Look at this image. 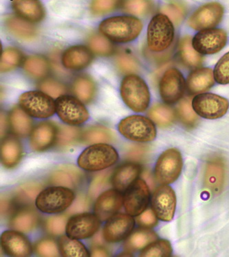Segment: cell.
<instances>
[{
	"label": "cell",
	"instance_id": "6da1fadb",
	"mask_svg": "<svg viewBox=\"0 0 229 257\" xmlns=\"http://www.w3.org/2000/svg\"><path fill=\"white\" fill-rule=\"evenodd\" d=\"M143 25L134 16H115L103 20L99 25L101 35L118 44H127L138 38Z\"/></svg>",
	"mask_w": 229,
	"mask_h": 257
},
{
	"label": "cell",
	"instance_id": "7a4b0ae2",
	"mask_svg": "<svg viewBox=\"0 0 229 257\" xmlns=\"http://www.w3.org/2000/svg\"><path fill=\"white\" fill-rule=\"evenodd\" d=\"M124 103L136 112H144L150 103V92L147 83L141 77L135 74L124 77L120 88Z\"/></svg>",
	"mask_w": 229,
	"mask_h": 257
},
{
	"label": "cell",
	"instance_id": "3957f363",
	"mask_svg": "<svg viewBox=\"0 0 229 257\" xmlns=\"http://www.w3.org/2000/svg\"><path fill=\"white\" fill-rule=\"evenodd\" d=\"M119 160V154L108 144H97L86 148L78 158V166L88 172L104 170Z\"/></svg>",
	"mask_w": 229,
	"mask_h": 257
},
{
	"label": "cell",
	"instance_id": "277c9868",
	"mask_svg": "<svg viewBox=\"0 0 229 257\" xmlns=\"http://www.w3.org/2000/svg\"><path fill=\"white\" fill-rule=\"evenodd\" d=\"M175 30L172 20L163 13L150 21L147 28V46L151 52H162L172 46Z\"/></svg>",
	"mask_w": 229,
	"mask_h": 257
},
{
	"label": "cell",
	"instance_id": "5b68a950",
	"mask_svg": "<svg viewBox=\"0 0 229 257\" xmlns=\"http://www.w3.org/2000/svg\"><path fill=\"white\" fill-rule=\"evenodd\" d=\"M74 198L72 189L60 186L50 187L41 191L35 205L44 213H60L70 207Z\"/></svg>",
	"mask_w": 229,
	"mask_h": 257
},
{
	"label": "cell",
	"instance_id": "8992f818",
	"mask_svg": "<svg viewBox=\"0 0 229 257\" xmlns=\"http://www.w3.org/2000/svg\"><path fill=\"white\" fill-rule=\"evenodd\" d=\"M118 130L122 135L134 142H152L157 137V127L149 118L142 115H131L122 119Z\"/></svg>",
	"mask_w": 229,
	"mask_h": 257
},
{
	"label": "cell",
	"instance_id": "52a82bcc",
	"mask_svg": "<svg viewBox=\"0 0 229 257\" xmlns=\"http://www.w3.org/2000/svg\"><path fill=\"white\" fill-rule=\"evenodd\" d=\"M19 104L32 117L46 119L56 112L55 101L41 91H31L22 93L19 97Z\"/></svg>",
	"mask_w": 229,
	"mask_h": 257
},
{
	"label": "cell",
	"instance_id": "ba28073f",
	"mask_svg": "<svg viewBox=\"0 0 229 257\" xmlns=\"http://www.w3.org/2000/svg\"><path fill=\"white\" fill-rule=\"evenodd\" d=\"M181 153L176 148L163 152L156 163L155 179L161 185H170L177 181L183 170Z\"/></svg>",
	"mask_w": 229,
	"mask_h": 257
},
{
	"label": "cell",
	"instance_id": "9c48e42d",
	"mask_svg": "<svg viewBox=\"0 0 229 257\" xmlns=\"http://www.w3.org/2000/svg\"><path fill=\"white\" fill-rule=\"evenodd\" d=\"M55 106L58 117L67 125H82L89 119V112L78 97L62 95L56 99Z\"/></svg>",
	"mask_w": 229,
	"mask_h": 257
},
{
	"label": "cell",
	"instance_id": "30bf717a",
	"mask_svg": "<svg viewBox=\"0 0 229 257\" xmlns=\"http://www.w3.org/2000/svg\"><path fill=\"white\" fill-rule=\"evenodd\" d=\"M193 110L200 117L207 119L222 117L228 111V99L211 93H199L192 99Z\"/></svg>",
	"mask_w": 229,
	"mask_h": 257
},
{
	"label": "cell",
	"instance_id": "8fae6325",
	"mask_svg": "<svg viewBox=\"0 0 229 257\" xmlns=\"http://www.w3.org/2000/svg\"><path fill=\"white\" fill-rule=\"evenodd\" d=\"M150 200V189L144 180L137 179L125 191L123 206L131 216H138L145 211Z\"/></svg>",
	"mask_w": 229,
	"mask_h": 257
},
{
	"label": "cell",
	"instance_id": "7c38bea8",
	"mask_svg": "<svg viewBox=\"0 0 229 257\" xmlns=\"http://www.w3.org/2000/svg\"><path fill=\"white\" fill-rule=\"evenodd\" d=\"M101 221L95 214H75L67 220L65 233L76 239H86L95 235L100 228Z\"/></svg>",
	"mask_w": 229,
	"mask_h": 257
},
{
	"label": "cell",
	"instance_id": "4fadbf2b",
	"mask_svg": "<svg viewBox=\"0 0 229 257\" xmlns=\"http://www.w3.org/2000/svg\"><path fill=\"white\" fill-rule=\"evenodd\" d=\"M186 82L183 74L178 69L165 71L159 84L160 94L166 104L178 102L185 94Z\"/></svg>",
	"mask_w": 229,
	"mask_h": 257
},
{
	"label": "cell",
	"instance_id": "5bb4252c",
	"mask_svg": "<svg viewBox=\"0 0 229 257\" xmlns=\"http://www.w3.org/2000/svg\"><path fill=\"white\" fill-rule=\"evenodd\" d=\"M228 37L222 29H207L200 31L193 37V48L201 55L215 54L226 46Z\"/></svg>",
	"mask_w": 229,
	"mask_h": 257
},
{
	"label": "cell",
	"instance_id": "9a60e30c",
	"mask_svg": "<svg viewBox=\"0 0 229 257\" xmlns=\"http://www.w3.org/2000/svg\"><path fill=\"white\" fill-rule=\"evenodd\" d=\"M224 13V7L218 3L205 4L191 15L189 26L195 31L211 29L220 23Z\"/></svg>",
	"mask_w": 229,
	"mask_h": 257
},
{
	"label": "cell",
	"instance_id": "2e32d148",
	"mask_svg": "<svg viewBox=\"0 0 229 257\" xmlns=\"http://www.w3.org/2000/svg\"><path fill=\"white\" fill-rule=\"evenodd\" d=\"M226 180V165L218 156L212 157L205 165L204 187L211 195H219L224 189Z\"/></svg>",
	"mask_w": 229,
	"mask_h": 257
},
{
	"label": "cell",
	"instance_id": "e0dca14e",
	"mask_svg": "<svg viewBox=\"0 0 229 257\" xmlns=\"http://www.w3.org/2000/svg\"><path fill=\"white\" fill-rule=\"evenodd\" d=\"M151 206L158 219L164 222L172 221L176 207V196L172 187L161 185L156 189L151 198Z\"/></svg>",
	"mask_w": 229,
	"mask_h": 257
},
{
	"label": "cell",
	"instance_id": "ac0fdd59",
	"mask_svg": "<svg viewBox=\"0 0 229 257\" xmlns=\"http://www.w3.org/2000/svg\"><path fill=\"white\" fill-rule=\"evenodd\" d=\"M134 225L131 215L116 213L107 220L102 231L103 237L108 243H118L129 237Z\"/></svg>",
	"mask_w": 229,
	"mask_h": 257
},
{
	"label": "cell",
	"instance_id": "d6986e66",
	"mask_svg": "<svg viewBox=\"0 0 229 257\" xmlns=\"http://www.w3.org/2000/svg\"><path fill=\"white\" fill-rule=\"evenodd\" d=\"M58 126L50 121H42L33 127L30 135V148L32 151L41 153L54 146L57 139Z\"/></svg>",
	"mask_w": 229,
	"mask_h": 257
},
{
	"label": "cell",
	"instance_id": "ffe728a7",
	"mask_svg": "<svg viewBox=\"0 0 229 257\" xmlns=\"http://www.w3.org/2000/svg\"><path fill=\"white\" fill-rule=\"evenodd\" d=\"M123 205V196L117 189L103 191L97 197L95 204V213L101 222L108 220L117 213Z\"/></svg>",
	"mask_w": 229,
	"mask_h": 257
},
{
	"label": "cell",
	"instance_id": "44dd1931",
	"mask_svg": "<svg viewBox=\"0 0 229 257\" xmlns=\"http://www.w3.org/2000/svg\"><path fill=\"white\" fill-rule=\"evenodd\" d=\"M1 245L4 251L11 256H29L33 252V247L28 238L16 230H6L2 234Z\"/></svg>",
	"mask_w": 229,
	"mask_h": 257
},
{
	"label": "cell",
	"instance_id": "7402d4cb",
	"mask_svg": "<svg viewBox=\"0 0 229 257\" xmlns=\"http://www.w3.org/2000/svg\"><path fill=\"white\" fill-rule=\"evenodd\" d=\"M84 174L74 165H60L52 171L49 183L53 186L66 187L70 189L78 188L82 183Z\"/></svg>",
	"mask_w": 229,
	"mask_h": 257
},
{
	"label": "cell",
	"instance_id": "603a6c76",
	"mask_svg": "<svg viewBox=\"0 0 229 257\" xmlns=\"http://www.w3.org/2000/svg\"><path fill=\"white\" fill-rule=\"evenodd\" d=\"M93 59V52L90 49L84 46H74L63 52L61 63L65 69L80 71L89 66Z\"/></svg>",
	"mask_w": 229,
	"mask_h": 257
},
{
	"label": "cell",
	"instance_id": "cb8c5ba5",
	"mask_svg": "<svg viewBox=\"0 0 229 257\" xmlns=\"http://www.w3.org/2000/svg\"><path fill=\"white\" fill-rule=\"evenodd\" d=\"M12 7L19 17L31 23H39L46 16L44 6L39 0H12Z\"/></svg>",
	"mask_w": 229,
	"mask_h": 257
},
{
	"label": "cell",
	"instance_id": "d4e9b609",
	"mask_svg": "<svg viewBox=\"0 0 229 257\" xmlns=\"http://www.w3.org/2000/svg\"><path fill=\"white\" fill-rule=\"evenodd\" d=\"M213 71L210 68H198L191 71L187 77V87L191 94L208 91L215 83Z\"/></svg>",
	"mask_w": 229,
	"mask_h": 257
},
{
	"label": "cell",
	"instance_id": "484cf974",
	"mask_svg": "<svg viewBox=\"0 0 229 257\" xmlns=\"http://www.w3.org/2000/svg\"><path fill=\"white\" fill-rule=\"evenodd\" d=\"M141 172V167L135 163H126L119 167L112 176V184L114 188L125 191L134 183Z\"/></svg>",
	"mask_w": 229,
	"mask_h": 257
},
{
	"label": "cell",
	"instance_id": "4316f807",
	"mask_svg": "<svg viewBox=\"0 0 229 257\" xmlns=\"http://www.w3.org/2000/svg\"><path fill=\"white\" fill-rule=\"evenodd\" d=\"M23 157V148L15 137L4 138L1 144V162L7 169L18 166Z\"/></svg>",
	"mask_w": 229,
	"mask_h": 257
},
{
	"label": "cell",
	"instance_id": "83f0119b",
	"mask_svg": "<svg viewBox=\"0 0 229 257\" xmlns=\"http://www.w3.org/2000/svg\"><path fill=\"white\" fill-rule=\"evenodd\" d=\"M5 24L9 33L20 40L31 41L37 35V28L33 23L18 16L7 17L5 19Z\"/></svg>",
	"mask_w": 229,
	"mask_h": 257
},
{
	"label": "cell",
	"instance_id": "f1b7e54d",
	"mask_svg": "<svg viewBox=\"0 0 229 257\" xmlns=\"http://www.w3.org/2000/svg\"><path fill=\"white\" fill-rule=\"evenodd\" d=\"M39 223V215L31 207H22L11 217L9 226L13 230L27 233L36 228Z\"/></svg>",
	"mask_w": 229,
	"mask_h": 257
},
{
	"label": "cell",
	"instance_id": "f546056e",
	"mask_svg": "<svg viewBox=\"0 0 229 257\" xmlns=\"http://www.w3.org/2000/svg\"><path fill=\"white\" fill-rule=\"evenodd\" d=\"M9 124L11 131L19 138H27L33 129V122L31 116L22 108L15 106L9 115Z\"/></svg>",
	"mask_w": 229,
	"mask_h": 257
},
{
	"label": "cell",
	"instance_id": "4dcf8cb0",
	"mask_svg": "<svg viewBox=\"0 0 229 257\" xmlns=\"http://www.w3.org/2000/svg\"><path fill=\"white\" fill-rule=\"evenodd\" d=\"M43 189L44 186L38 182H26L17 187L13 194V200L21 207H31Z\"/></svg>",
	"mask_w": 229,
	"mask_h": 257
},
{
	"label": "cell",
	"instance_id": "1f68e13d",
	"mask_svg": "<svg viewBox=\"0 0 229 257\" xmlns=\"http://www.w3.org/2000/svg\"><path fill=\"white\" fill-rule=\"evenodd\" d=\"M158 239L157 234L147 228H138L131 232L125 242L124 247L129 252L142 249Z\"/></svg>",
	"mask_w": 229,
	"mask_h": 257
},
{
	"label": "cell",
	"instance_id": "d6a6232c",
	"mask_svg": "<svg viewBox=\"0 0 229 257\" xmlns=\"http://www.w3.org/2000/svg\"><path fill=\"white\" fill-rule=\"evenodd\" d=\"M72 90L75 96L85 104L93 100L97 93V85L93 78L87 75L77 77L72 82Z\"/></svg>",
	"mask_w": 229,
	"mask_h": 257
},
{
	"label": "cell",
	"instance_id": "836d02e7",
	"mask_svg": "<svg viewBox=\"0 0 229 257\" xmlns=\"http://www.w3.org/2000/svg\"><path fill=\"white\" fill-rule=\"evenodd\" d=\"M23 67L26 74L34 79H43L49 74V62L44 56H29L24 61Z\"/></svg>",
	"mask_w": 229,
	"mask_h": 257
},
{
	"label": "cell",
	"instance_id": "e575fe53",
	"mask_svg": "<svg viewBox=\"0 0 229 257\" xmlns=\"http://www.w3.org/2000/svg\"><path fill=\"white\" fill-rule=\"evenodd\" d=\"M82 133L80 127L75 125H60L54 146L59 150L72 147L82 140Z\"/></svg>",
	"mask_w": 229,
	"mask_h": 257
},
{
	"label": "cell",
	"instance_id": "d590c367",
	"mask_svg": "<svg viewBox=\"0 0 229 257\" xmlns=\"http://www.w3.org/2000/svg\"><path fill=\"white\" fill-rule=\"evenodd\" d=\"M114 133L104 125H96L88 127L83 131L81 142L86 145L97 144H106L113 142Z\"/></svg>",
	"mask_w": 229,
	"mask_h": 257
},
{
	"label": "cell",
	"instance_id": "8d00e7d4",
	"mask_svg": "<svg viewBox=\"0 0 229 257\" xmlns=\"http://www.w3.org/2000/svg\"><path fill=\"white\" fill-rule=\"evenodd\" d=\"M60 254L65 257H88L89 252L85 245L78 239L67 235H61L58 240Z\"/></svg>",
	"mask_w": 229,
	"mask_h": 257
},
{
	"label": "cell",
	"instance_id": "74e56055",
	"mask_svg": "<svg viewBox=\"0 0 229 257\" xmlns=\"http://www.w3.org/2000/svg\"><path fill=\"white\" fill-rule=\"evenodd\" d=\"M148 116L155 124L161 127L170 126L176 119L175 111L166 104L154 105L148 111Z\"/></svg>",
	"mask_w": 229,
	"mask_h": 257
},
{
	"label": "cell",
	"instance_id": "f35d334b",
	"mask_svg": "<svg viewBox=\"0 0 229 257\" xmlns=\"http://www.w3.org/2000/svg\"><path fill=\"white\" fill-rule=\"evenodd\" d=\"M179 52L182 61L189 67H200L203 62L202 55L193 48L192 39L189 36H185L180 40Z\"/></svg>",
	"mask_w": 229,
	"mask_h": 257
},
{
	"label": "cell",
	"instance_id": "ab89813d",
	"mask_svg": "<svg viewBox=\"0 0 229 257\" xmlns=\"http://www.w3.org/2000/svg\"><path fill=\"white\" fill-rule=\"evenodd\" d=\"M24 56L20 50L16 48H7L1 55L0 69L3 73L9 72L20 66L23 61Z\"/></svg>",
	"mask_w": 229,
	"mask_h": 257
},
{
	"label": "cell",
	"instance_id": "60d3db41",
	"mask_svg": "<svg viewBox=\"0 0 229 257\" xmlns=\"http://www.w3.org/2000/svg\"><path fill=\"white\" fill-rule=\"evenodd\" d=\"M178 117L183 125L189 128H192L199 121L198 114L193 110L192 101L185 98L180 101L177 108Z\"/></svg>",
	"mask_w": 229,
	"mask_h": 257
},
{
	"label": "cell",
	"instance_id": "b9f144b4",
	"mask_svg": "<svg viewBox=\"0 0 229 257\" xmlns=\"http://www.w3.org/2000/svg\"><path fill=\"white\" fill-rule=\"evenodd\" d=\"M88 46L90 50L101 56H109L112 55L114 52V45L110 42L108 38L103 35L94 34L88 39Z\"/></svg>",
	"mask_w": 229,
	"mask_h": 257
},
{
	"label": "cell",
	"instance_id": "7bdbcfd3",
	"mask_svg": "<svg viewBox=\"0 0 229 257\" xmlns=\"http://www.w3.org/2000/svg\"><path fill=\"white\" fill-rule=\"evenodd\" d=\"M172 254V247L168 240H159L142 249L140 256L169 257Z\"/></svg>",
	"mask_w": 229,
	"mask_h": 257
},
{
	"label": "cell",
	"instance_id": "ee69618b",
	"mask_svg": "<svg viewBox=\"0 0 229 257\" xmlns=\"http://www.w3.org/2000/svg\"><path fill=\"white\" fill-rule=\"evenodd\" d=\"M112 170L104 171L97 174L92 180L89 187V196L92 199H95L102 194L108 187L110 186V180L112 176Z\"/></svg>",
	"mask_w": 229,
	"mask_h": 257
},
{
	"label": "cell",
	"instance_id": "f6af8a7d",
	"mask_svg": "<svg viewBox=\"0 0 229 257\" xmlns=\"http://www.w3.org/2000/svg\"><path fill=\"white\" fill-rule=\"evenodd\" d=\"M153 9L151 0H125L123 11L134 16L143 17L149 14Z\"/></svg>",
	"mask_w": 229,
	"mask_h": 257
},
{
	"label": "cell",
	"instance_id": "bcb514c9",
	"mask_svg": "<svg viewBox=\"0 0 229 257\" xmlns=\"http://www.w3.org/2000/svg\"><path fill=\"white\" fill-rule=\"evenodd\" d=\"M124 2L125 0H92L90 11L95 16H105L120 8Z\"/></svg>",
	"mask_w": 229,
	"mask_h": 257
},
{
	"label": "cell",
	"instance_id": "7dc6e473",
	"mask_svg": "<svg viewBox=\"0 0 229 257\" xmlns=\"http://www.w3.org/2000/svg\"><path fill=\"white\" fill-rule=\"evenodd\" d=\"M67 223V215H52L45 220L44 229L50 235L61 236L66 230Z\"/></svg>",
	"mask_w": 229,
	"mask_h": 257
},
{
	"label": "cell",
	"instance_id": "c3c4849f",
	"mask_svg": "<svg viewBox=\"0 0 229 257\" xmlns=\"http://www.w3.org/2000/svg\"><path fill=\"white\" fill-rule=\"evenodd\" d=\"M149 148L142 144H129L124 149L123 157L131 163L142 162L147 159Z\"/></svg>",
	"mask_w": 229,
	"mask_h": 257
},
{
	"label": "cell",
	"instance_id": "681fc988",
	"mask_svg": "<svg viewBox=\"0 0 229 257\" xmlns=\"http://www.w3.org/2000/svg\"><path fill=\"white\" fill-rule=\"evenodd\" d=\"M116 65L121 73L125 74H135L139 71V65L132 56L128 54H120L116 58Z\"/></svg>",
	"mask_w": 229,
	"mask_h": 257
},
{
	"label": "cell",
	"instance_id": "f907efd6",
	"mask_svg": "<svg viewBox=\"0 0 229 257\" xmlns=\"http://www.w3.org/2000/svg\"><path fill=\"white\" fill-rule=\"evenodd\" d=\"M163 14L168 17L174 24H179L185 18L186 8L183 4L172 2L164 6L161 9Z\"/></svg>",
	"mask_w": 229,
	"mask_h": 257
},
{
	"label": "cell",
	"instance_id": "816d5d0a",
	"mask_svg": "<svg viewBox=\"0 0 229 257\" xmlns=\"http://www.w3.org/2000/svg\"><path fill=\"white\" fill-rule=\"evenodd\" d=\"M38 88L40 91L44 92L52 98H57L61 95H64L67 91V88L64 84L53 79L42 80L38 84Z\"/></svg>",
	"mask_w": 229,
	"mask_h": 257
},
{
	"label": "cell",
	"instance_id": "f5cc1de1",
	"mask_svg": "<svg viewBox=\"0 0 229 257\" xmlns=\"http://www.w3.org/2000/svg\"><path fill=\"white\" fill-rule=\"evenodd\" d=\"M35 251L40 256H59L61 254L57 243L50 239H43L37 241L35 244Z\"/></svg>",
	"mask_w": 229,
	"mask_h": 257
},
{
	"label": "cell",
	"instance_id": "db71d44e",
	"mask_svg": "<svg viewBox=\"0 0 229 257\" xmlns=\"http://www.w3.org/2000/svg\"><path fill=\"white\" fill-rule=\"evenodd\" d=\"M213 75L217 83L229 84V52L225 54L217 62L214 68Z\"/></svg>",
	"mask_w": 229,
	"mask_h": 257
},
{
	"label": "cell",
	"instance_id": "11a10c76",
	"mask_svg": "<svg viewBox=\"0 0 229 257\" xmlns=\"http://www.w3.org/2000/svg\"><path fill=\"white\" fill-rule=\"evenodd\" d=\"M90 209V201L89 198L84 194L78 195L74 198V201L68 208L67 215H74V214L84 213L89 211Z\"/></svg>",
	"mask_w": 229,
	"mask_h": 257
},
{
	"label": "cell",
	"instance_id": "9f6ffc18",
	"mask_svg": "<svg viewBox=\"0 0 229 257\" xmlns=\"http://www.w3.org/2000/svg\"><path fill=\"white\" fill-rule=\"evenodd\" d=\"M158 217L153 209H148L137 216V224L142 228H150L157 226Z\"/></svg>",
	"mask_w": 229,
	"mask_h": 257
},
{
	"label": "cell",
	"instance_id": "6f0895ef",
	"mask_svg": "<svg viewBox=\"0 0 229 257\" xmlns=\"http://www.w3.org/2000/svg\"><path fill=\"white\" fill-rule=\"evenodd\" d=\"M16 205L14 200H11L8 197L3 196L1 198V215L3 217H8L14 211Z\"/></svg>",
	"mask_w": 229,
	"mask_h": 257
},
{
	"label": "cell",
	"instance_id": "680465c9",
	"mask_svg": "<svg viewBox=\"0 0 229 257\" xmlns=\"http://www.w3.org/2000/svg\"><path fill=\"white\" fill-rule=\"evenodd\" d=\"M110 256V252L101 245H95L90 250V256L107 257Z\"/></svg>",
	"mask_w": 229,
	"mask_h": 257
},
{
	"label": "cell",
	"instance_id": "91938a15",
	"mask_svg": "<svg viewBox=\"0 0 229 257\" xmlns=\"http://www.w3.org/2000/svg\"><path fill=\"white\" fill-rule=\"evenodd\" d=\"M9 124V117L5 115V113H1V137L4 138L8 131Z\"/></svg>",
	"mask_w": 229,
	"mask_h": 257
},
{
	"label": "cell",
	"instance_id": "94428289",
	"mask_svg": "<svg viewBox=\"0 0 229 257\" xmlns=\"http://www.w3.org/2000/svg\"><path fill=\"white\" fill-rule=\"evenodd\" d=\"M151 174L149 173V172H144L143 174H142V177H143L144 179V181L147 183L148 186L153 189L154 187L155 186V180H154V178L152 177Z\"/></svg>",
	"mask_w": 229,
	"mask_h": 257
},
{
	"label": "cell",
	"instance_id": "6125c7cd",
	"mask_svg": "<svg viewBox=\"0 0 229 257\" xmlns=\"http://www.w3.org/2000/svg\"><path fill=\"white\" fill-rule=\"evenodd\" d=\"M104 241H106L103 237V232H99V233L96 234L93 239V243L95 245H101L104 243Z\"/></svg>",
	"mask_w": 229,
	"mask_h": 257
}]
</instances>
